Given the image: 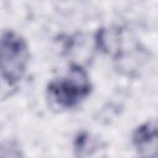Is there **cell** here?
Returning <instances> with one entry per match:
<instances>
[{"instance_id":"obj_1","label":"cell","mask_w":158,"mask_h":158,"mask_svg":"<svg viewBox=\"0 0 158 158\" xmlns=\"http://www.w3.org/2000/svg\"><path fill=\"white\" fill-rule=\"evenodd\" d=\"M93 93V83L81 63L72 62L63 77L52 79L46 86L49 104L60 110H73Z\"/></svg>"},{"instance_id":"obj_2","label":"cell","mask_w":158,"mask_h":158,"mask_svg":"<svg viewBox=\"0 0 158 158\" xmlns=\"http://www.w3.org/2000/svg\"><path fill=\"white\" fill-rule=\"evenodd\" d=\"M30 44L15 30H5L0 35V78L15 86L25 78L30 65Z\"/></svg>"},{"instance_id":"obj_3","label":"cell","mask_w":158,"mask_h":158,"mask_svg":"<svg viewBox=\"0 0 158 158\" xmlns=\"http://www.w3.org/2000/svg\"><path fill=\"white\" fill-rule=\"evenodd\" d=\"M94 48L112 59H121L123 51V30L116 25L101 26L96 28L94 37Z\"/></svg>"},{"instance_id":"obj_4","label":"cell","mask_w":158,"mask_h":158,"mask_svg":"<svg viewBox=\"0 0 158 158\" xmlns=\"http://www.w3.org/2000/svg\"><path fill=\"white\" fill-rule=\"evenodd\" d=\"M131 144L139 157H157L158 128L156 120H146L138 123L131 132Z\"/></svg>"},{"instance_id":"obj_5","label":"cell","mask_w":158,"mask_h":158,"mask_svg":"<svg viewBox=\"0 0 158 158\" xmlns=\"http://www.w3.org/2000/svg\"><path fill=\"white\" fill-rule=\"evenodd\" d=\"M96 148H98L96 139L91 136L90 132L81 130L75 133L73 138V151L75 156L78 157L90 156Z\"/></svg>"}]
</instances>
